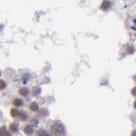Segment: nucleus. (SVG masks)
<instances>
[{"label":"nucleus","instance_id":"nucleus-12","mask_svg":"<svg viewBox=\"0 0 136 136\" xmlns=\"http://www.w3.org/2000/svg\"><path fill=\"white\" fill-rule=\"evenodd\" d=\"M10 129H11L12 132H17V126H16V124H11L10 125Z\"/></svg>","mask_w":136,"mask_h":136},{"label":"nucleus","instance_id":"nucleus-9","mask_svg":"<svg viewBox=\"0 0 136 136\" xmlns=\"http://www.w3.org/2000/svg\"><path fill=\"white\" fill-rule=\"evenodd\" d=\"M11 115L13 117H16L17 115H19V112L16 109H12L11 110Z\"/></svg>","mask_w":136,"mask_h":136},{"label":"nucleus","instance_id":"nucleus-17","mask_svg":"<svg viewBox=\"0 0 136 136\" xmlns=\"http://www.w3.org/2000/svg\"><path fill=\"white\" fill-rule=\"evenodd\" d=\"M133 106H134V108H135V109H136V101H135V102H134V104H133Z\"/></svg>","mask_w":136,"mask_h":136},{"label":"nucleus","instance_id":"nucleus-14","mask_svg":"<svg viewBox=\"0 0 136 136\" xmlns=\"http://www.w3.org/2000/svg\"><path fill=\"white\" fill-rule=\"evenodd\" d=\"M37 123H38V121H37V119H33L32 120V124L34 125V126H35V125H37Z\"/></svg>","mask_w":136,"mask_h":136},{"label":"nucleus","instance_id":"nucleus-10","mask_svg":"<svg viewBox=\"0 0 136 136\" xmlns=\"http://www.w3.org/2000/svg\"><path fill=\"white\" fill-rule=\"evenodd\" d=\"M6 86V82H5L4 80H0V90H3V89H5Z\"/></svg>","mask_w":136,"mask_h":136},{"label":"nucleus","instance_id":"nucleus-1","mask_svg":"<svg viewBox=\"0 0 136 136\" xmlns=\"http://www.w3.org/2000/svg\"><path fill=\"white\" fill-rule=\"evenodd\" d=\"M52 132L56 136H64L65 134V126L60 122H56L52 125Z\"/></svg>","mask_w":136,"mask_h":136},{"label":"nucleus","instance_id":"nucleus-8","mask_svg":"<svg viewBox=\"0 0 136 136\" xmlns=\"http://www.w3.org/2000/svg\"><path fill=\"white\" fill-rule=\"evenodd\" d=\"M37 136H50V134L48 133L47 132L44 130H40L38 132H37Z\"/></svg>","mask_w":136,"mask_h":136},{"label":"nucleus","instance_id":"nucleus-6","mask_svg":"<svg viewBox=\"0 0 136 136\" xmlns=\"http://www.w3.org/2000/svg\"><path fill=\"white\" fill-rule=\"evenodd\" d=\"M110 4H111V3L108 2V1H104V2H103V4H102L101 8L104 10H107V8L110 6Z\"/></svg>","mask_w":136,"mask_h":136},{"label":"nucleus","instance_id":"nucleus-4","mask_svg":"<svg viewBox=\"0 0 136 136\" xmlns=\"http://www.w3.org/2000/svg\"><path fill=\"white\" fill-rule=\"evenodd\" d=\"M13 104L15 106H16V107H19V106L23 105V102H22V100H20V99H15L13 101Z\"/></svg>","mask_w":136,"mask_h":136},{"label":"nucleus","instance_id":"nucleus-3","mask_svg":"<svg viewBox=\"0 0 136 136\" xmlns=\"http://www.w3.org/2000/svg\"><path fill=\"white\" fill-rule=\"evenodd\" d=\"M0 136H11V134L5 127H1L0 128Z\"/></svg>","mask_w":136,"mask_h":136},{"label":"nucleus","instance_id":"nucleus-2","mask_svg":"<svg viewBox=\"0 0 136 136\" xmlns=\"http://www.w3.org/2000/svg\"><path fill=\"white\" fill-rule=\"evenodd\" d=\"M24 132H25V133L27 134V135H31V134L34 132V129H33V127L31 126V125H26V126L25 127V129H24Z\"/></svg>","mask_w":136,"mask_h":136},{"label":"nucleus","instance_id":"nucleus-15","mask_svg":"<svg viewBox=\"0 0 136 136\" xmlns=\"http://www.w3.org/2000/svg\"><path fill=\"white\" fill-rule=\"evenodd\" d=\"M132 94H133V95L136 96V87H135V88H133V89L132 90Z\"/></svg>","mask_w":136,"mask_h":136},{"label":"nucleus","instance_id":"nucleus-13","mask_svg":"<svg viewBox=\"0 0 136 136\" xmlns=\"http://www.w3.org/2000/svg\"><path fill=\"white\" fill-rule=\"evenodd\" d=\"M33 90H34V92H33V93H34V94H38L39 93H40L41 89L39 88V87H35V88L33 89Z\"/></svg>","mask_w":136,"mask_h":136},{"label":"nucleus","instance_id":"nucleus-18","mask_svg":"<svg viewBox=\"0 0 136 136\" xmlns=\"http://www.w3.org/2000/svg\"><path fill=\"white\" fill-rule=\"evenodd\" d=\"M135 80H136V77H135Z\"/></svg>","mask_w":136,"mask_h":136},{"label":"nucleus","instance_id":"nucleus-16","mask_svg":"<svg viewBox=\"0 0 136 136\" xmlns=\"http://www.w3.org/2000/svg\"><path fill=\"white\" fill-rule=\"evenodd\" d=\"M132 136H136V130H134L133 132H132Z\"/></svg>","mask_w":136,"mask_h":136},{"label":"nucleus","instance_id":"nucleus-19","mask_svg":"<svg viewBox=\"0 0 136 136\" xmlns=\"http://www.w3.org/2000/svg\"><path fill=\"white\" fill-rule=\"evenodd\" d=\"M0 75H1V73H0Z\"/></svg>","mask_w":136,"mask_h":136},{"label":"nucleus","instance_id":"nucleus-5","mask_svg":"<svg viewBox=\"0 0 136 136\" xmlns=\"http://www.w3.org/2000/svg\"><path fill=\"white\" fill-rule=\"evenodd\" d=\"M28 93H29V91H28V89L27 88H21L19 90V94L23 96H27Z\"/></svg>","mask_w":136,"mask_h":136},{"label":"nucleus","instance_id":"nucleus-11","mask_svg":"<svg viewBox=\"0 0 136 136\" xmlns=\"http://www.w3.org/2000/svg\"><path fill=\"white\" fill-rule=\"evenodd\" d=\"M19 115H20V118H21L23 121H25V120H26L27 115L25 114V112H21V113H19Z\"/></svg>","mask_w":136,"mask_h":136},{"label":"nucleus","instance_id":"nucleus-7","mask_svg":"<svg viewBox=\"0 0 136 136\" xmlns=\"http://www.w3.org/2000/svg\"><path fill=\"white\" fill-rule=\"evenodd\" d=\"M38 104H37V103H32L30 105V110H32V111L34 112H37V110H38Z\"/></svg>","mask_w":136,"mask_h":136}]
</instances>
